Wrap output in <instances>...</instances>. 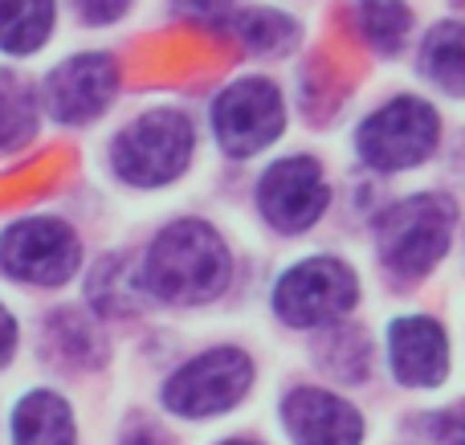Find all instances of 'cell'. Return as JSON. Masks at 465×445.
<instances>
[{
	"mask_svg": "<svg viewBox=\"0 0 465 445\" xmlns=\"http://www.w3.org/2000/svg\"><path fill=\"white\" fill-rule=\"evenodd\" d=\"M229 250L204 221H176L152 242L143 262V286L163 302L196 307L229 286Z\"/></svg>",
	"mask_w": 465,
	"mask_h": 445,
	"instance_id": "obj_1",
	"label": "cell"
},
{
	"mask_svg": "<svg viewBox=\"0 0 465 445\" xmlns=\"http://www.w3.org/2000/svg\"><path fill=\"white\" fill-rule=\"evenodd\" d=\"M453 221H458V209H453L450 196L441 193L404 196L376 225L380 262L396 278H425L450 253Z\"/></svg>",
	"mask_w": 465,
	"mask_h": 445,
	"instance_id": "obj_2",
	"label": "cell"
},
{
	"mask_svg": "<svg viewBox=\"0 0 465 445\" xmlns=\"http://www.w3.org/2000/svg\"><path fill=\"white\" fill-rule=\"evenodd\" d=\"M196 147V127L184 111H160L139 114L135 123L119 131L111 147V163L127 184L135 188H160L172 184L176 176H184V168L193 163Z\"/></svg>",
	"mask_w": 465,
	"mask_h": 445,
	"instance_id": "obj_3",
	"label": "cell"
},
{
	"mask_svg": "<svg viewBox=\"0 0 465 445\" xmlns=\"http://www.w3.org/2000/svg\"><path fill=\"white\" fill-rule=\"evenodd\" d=\"M441 143V119L425 98L401 94L371 111L355 131V152L371 172H404L425 163Z\"/></svg>",
	"mask_w": 465,
	"mask_h": 445,
	"instance_id": "obj_4",
	"label": "cell"
},
{
	"mask_svg": "<svg viewBox=\"0 0 465 445\" xmlns=\"http://www.w3.org/2000/svg\"><path fill=\"white\" fill-rule=\"evenodd\" d=\"M360 302V278L339 258H306L290 266L273 286V311L290 327H331Z\"/></svg>",
	"mask_w": 465,
	"mask_h": 445,
	"instance_id": "obj_5",
	"label": "cell"
},
{
	"mask_svg": "<svg viewBox=\"0 0 465 445\" xmlns=\"http://www.w3.org/2000/svg\"><path fill=\"white\" fill-rule=\"evenodd\" d=\"M286 127V103H282V90L270 78H237L213 103V131H217V143L229 155H257L273 143Z\"/></svg>",
	"mask_w": 465,
	"mask_h": 445,
	"instance_id": "obj_6",
	"label": "cell"
},
{
	"mask_svg": "<svg viewBox=\"0 0 465 445\" xmlns=\"http://www.w3.org/2000/svg\"><path fill=\"white\" fill-rule=\"evenodd\" d=\"M249 384H253V360L241 348H213L188 360L163 384V405L180 417H217L245 397Z\"/></svg>",
	"mask_w": 465,
	"mask_h": 445,
	"instance_id": "obj_7",
	"label": "cell"
},
{
	"mask_svg": "<svg viewBox=\"0 0 465 445\" xmlns=\"http://www.w3.org/2000/svg\"><path fill=\"white\" fill-rule=\"evenodd\" d=\"M82 245L70 225L54 217H29L13 225L0 242V266L21 282L37 286H62L78 270Z\"/></svg>",
	"mask_w": 465,
	"mask_h": 445,
	"instance_id": "obj_8",
	"label": "cell"
},
{
	"mask_svg": "<svg viewBox=\"0 0 465 445\" xmlns=\"http://www.w3.org/2000/svg\"><path fill=\"white\" fill-rule=\"evenodd\" d=\"M331 188L319 160L311 155H286L273 168H265L257 184V209L278 233H302L327 213Z\"/></svg>",
	"mask_w": 465,
	"mask_h": 445,
	"instance_id": "obj_9",
	"label": "cell"
},
{
	"mask_svg": "<svg viewBox=\"0 0 465 445\" xmlns=\"http://www.w3.org/2000/svg\"><path fill=\"white\" fill-rule=\"evenodd\" d=\"M119 90V65L111 54H78L45 82V106L57 123H90Z\"/></svg>",
	"mask_w": 465,
	"mask_h": 445,
	"instance_id": "obj_10",
	"label": "cell"
},
{
	"mask_svg": "<svg viewBox=\"0 0 465 445\" xmlns=\"http://www.w3.org/2000/svg\"><path fill=\"white\" fill-rule=\"evenodd\" d=\"M388 368L404 389L450 381V335L433 315H401L388 327Z\"/></svg>",
	"mask_w": 465,
	"mask_h": 445,
	"instance_id": "obj_11",
	"label": "cell"
},
{
	"mask_svg": "<svg viewBox=\"0 0 465 445\" xmlns=\"http://www.w3.org/2000/svg\"><path fill=\"white\" fill-rule=\"evenodd\" d=\"M282 425L294 445H360L363 417L327 389H294L282 400Z\"/></svg>",
	"mask_w": 465,
	"mask_h": 445,
	"instance_id": "obj_12",
	"label": "cell"
},
{
	"mask_svg": "<svg viewBox=\"0 0 465 445\" xmlns=\"http://www.w3.org/2000/svg\"><path fill=\"white\" fill-rule=\"evenodd\" d=\"M420 74L437 90L465 98V21H441L420 45Z\"/></svg>",
	"mask_w": 465,
	"mask_h": 445,
	"instance_id": "obj_13",
	"label": "cell"
},
{
	"mask_svg": "<svg viewBox=\"0 0 465 445\" xmlns=\"http://www.w3.org/2000/svg\"><path fill=\"white\" fill-rule=\"evenodd\" d=\"M13 445H74V417L54 392H29L16 405Z\"/></svg>",
	"mask_w": 465,
	"mask_h": 445,
	"instance_id": "obj_14",
	"label": "cell"
},
{
	"mask_svg": "<svg viewBox=\"0 0 465 445\" xmlns=\"http://www.w3.org/2000/svg\"><path fill=\"white\" fill-rule=\"evenodd\" d=\"M54 29V0H0V49L37 54Z\"/></svg>",
	"mask_w": 465,
	"mask_h": 445,
	"instance_id": "obj_15",
	"label": "cell"
},
{
	"mask_svg": "<svg viewBox=\"0 0 465 445\" xmlns=\"http://www.w3.org/2000/svg\"><path fill=\"white\" fill-rule=\"evenodd\" d=\"M355 25H360L363 41H368L376 54H401L404 41H409L412 29V13L396 0H360L355 8Z\"/></svg>",
	"mask_w": 465,
	"mask_h": 445,
	"instance_id": "obj_16",
	"label": "cell"
},
{
	"mask_svg": "<svg viewBox=\"0 0 465 445\" xmlns=\"http://www.w3.org/2000/svg\"><path fill=\"white\" fill-rule=\"evenodd\" d=\"M90 302L103 315H127L143 302V274H131L127 258H106L90 278Z\"/></svg>",
	"mask_w": 465,
	"mask_h": 445,
	"instance_id": "obj_17",
	"label": "cell"
},
{
	"mask_svg": "<svg viewBox=\"0 0 465 445\" xmlns=\"http://www.w3.org/2000/svg\"><path fill=\"white\" fill-rule=\"evenodd\" d=\"M237 37L249 54H286L298 41V21H290L278 8H249L237 16Z\"/></svg>",
	"mask_w": 465,
	"mask_h": 445,
	"instance_id": "obj_18",
	"label": "cell"
},
{
	"mask_svg": "<svg viewBox=\"0 0 465 445\" xmlns=\"http://www.w3.org/2000/svg\"><path fill=\"white\" fill-rule=\"evenodd\" d=\"M37 123V106H33V90L21 86L13 74H0V147H16L33 135Z\"/></svg>",
	"mask_w": 465,
	"mask_h": 445,
	"instance_id": "obj_19",
	"label": "cell"
},
{
	"mask_svg": "<svg viewBox=\"0 0 465 445\" xmlns=\"http://www.w3.org/2000/svg\"><path fill=\"white\" fill-rule=\"evenodd\" d=\"M327 368H331V376H343V381H363L371 368V348L363 340V331L335 335L327 348Z\"/></svg>",
	"mask_w": 465,
	"mask_h": 445,
	"instance_id": "obj_20",
	"label": "cell"
},
{
	"mask_svg": "<svg viewBox=\"0 0 465 445\" xmlns=\"http://www.w3.org/2000/svg\"><path fill=\"white\" fill-rule=\"evenodd\" d=\"M425 430L433 433L437 445H465V400L441 409V413L425 417Z\"/></svg>",
	"mask_w": 465,
	"mask_h": 445,
	"instance_id": "obj_21",
	"label": "cell"
},
{
	"mask_svg": "<svg viewBox=\"0 0 465 445\" xmlns=\"http://www.w3.org/2000/svg\"><path fill=\"white\" fill-rule=\"evenodd\" d=\"M180 13L196 16V21H225L232 13V0H172Z\"/></svg>",
	"mask_w": 465,
	"mask_h": 445,
	"instance_id": "obj_22",
	"label": "cell"
},
{
	"mask_svg": "<svg viewBox=\"0 0 465 445\" xmlns=\"http://www.w3.org/2000/svg\"><path fill=\"white\" fill-rule=\"evenodd\" d=\"M127 5H131V0H78L82 16H86V21H94V25L119 21V16L127 13Z\"/></svg>",
	"mask_w": 465,
	"mask_h": 445,
	"instance_id": "obj_23",
	"label": "cell"
},
{
	"mask_svg": "<svg viewBox=\"0 0 465 445\" xmlns=\"http://www.w3.org/2000/svg\"><path fill=\"white\" fill-rule=\"evenodd\" d=\"M13 348H16V323H13V315L0 307V364H8Z\"/></svg>",
	"mask_w": 465,
	"mask_h": 445,
	"instance_id": "obj_24",
	"label": "cell"
},
{
	"mask_svg": "<svg viewBox=\"0 0 465 445\" xmlns=\"http://www.w3.org/2000/svg\"><path fill=\"white\" fill-rule=\"evenodd\" d=\"M123 445H168V438L160 430H152V425H139V430H131L123 438Z\"/></svg>",
	"mask_w": 465,
	"mask_h": 445,
	"instance_id": "obj_25",
	"label": "cell"
},
{
	"mask_svg": "<svg viewBox=\"0 0 465 445\" xmlns=\"http://www.w3.org/2000/svg\"><path fill=\"white\" fill-rule=\"evenodd\" d=\"M221 445H257V441H221Z\"/></svg>",
	"mask_w": 465,
	"mask_h": 445,
	"instance_id": "obj_26",
	"label": "cell"
},
{
	"mask_svg": "<svg viewBox=\"0 0 465 445\" xmlns=\"http://www.w3.org/2000/svg\"><path fill=\"white\" fill-rule=\"evenodd\" d=\"M453 5H461V8H465V0H453Z\"/></svg>",
	"mask_w": 465,
	"mask_h": 445,
	"instance_id": "obj_27",
	"label": "cell"
}]
</instances>
